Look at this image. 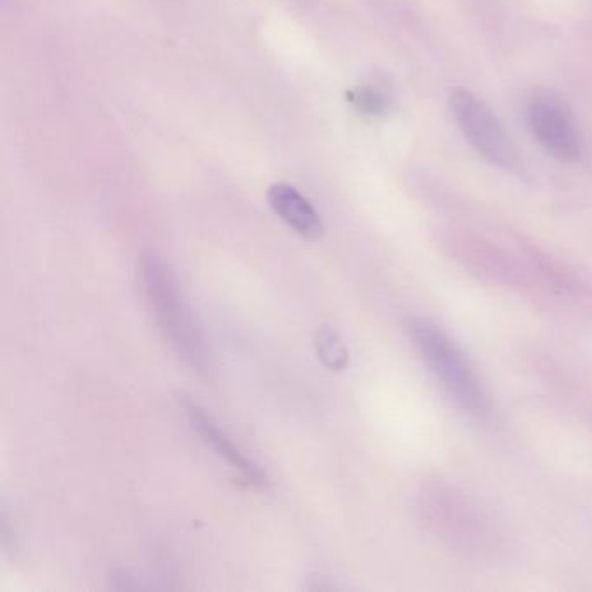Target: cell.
I'll return each mask as SVG.
<instances>
[{
	"instance_id": "cell-1",
	"label": "cell",
	"mask_w": 592,
	"mask_h": 592,
	"mask_svg": "<svg viewBox=\"0 0 592 592\" xmlns=\"http://www.w3.org/2000/svg\"><path fill=\"white\" fill-rule=\"evenodd\" d=\"M139 275L143 282L146 299L152 306L153 316L165 339L176 349L191 369L205 372L209 367V349L205 343L204 332L186 301L183 290L171 268L155 254L141 259Z\"/></svg>"
},
{
	"instance_id": "cell-2",
	"label": "cell",
	"mask_w": 592,
	"mask_h": 592,
	"mask_svg": "<svg viewBox=\"0 0 592 592\" xmlns=\"http://www.w3.org/2000/svg\"><path fill=\"white\" fill-rule=\"evenodd\" d=\"M407 332L422 360L440 379L455 402L473 414L480 415L488 408V398L481 382L474 375L468 358L438 327L424 320H408Z\"/></svg>"
},
{
	"instance_id": "cell-3",
	"label": "cell",
	"mask_w": 592,
	"mask_h": 592,
	"mask_svg": "<svg viewBox=\"0 0 592 592\" xmlns=\"http://www.w3.org/2000/svg\"><path fill=\"white\" fill-rule=\"evenodd\" d=\"M450 108L455 124L468 139L476 153L502 169H511L518 162V152L506 127L494 110L466 89H457L450 96Z\"/></svg>"
},
{
	"instance_id": "cell-4",
	"label": "cell",
	"mask_w": 592,
	"mask_h": 592,
	"mask_svg": "<svg viewBox=\"0 0 592 592\" xmlns=\"http://www.w3.org/2000/svg\"><path fill=\"white\" fill-rule=\"evenodd\" d=\"M528 129L546 153L563 164H573L582 155V138L572 110L553 91H537L527 105Z\"/></svg>"
},
{
	"instance_id": "cell-5",
	"label": "cell",
	"mask_w": 592,
	"mask_h": 592,
	"mask_svg": "<svg viewBox=\"0 0 592 592\" xmlns=\"http://www.w3.org/2000/svg\"><path fill=\"white\" fill-rule=\"evenodd\" d=\"M179 405L183 407L186 419L190 421L191 428L197 431L207 447H211L218 457H221L231 469H235L249 481L250 485L257 488L266 487L268 478L263 469L257 466L256 462L249 459L240 448L231 441L230 436L219 428L211 415L205 412L197 402L190 400L188 396H179Z\"/></svg>"
},
{
	"instance_id": "cell-6",
	"label": "cell",
	"mask_w": 592,
	"mask_h": 592,
	"mask_svg": "<svg viewBox=\"0 0 592 592\" xmlns=\"http://www.w3.org/2000/svg\"><path fill=\"white\" fill-rule=\"evenodd\" d=\"M268 204L271 211L283 223L308 240H316L323 235V221L310 200L294 186L277 183L268 190Z\"/></svg>"
},
{
	"instance_id": "cell-7",
	"label": "cell",
	"mask_w": 592,
	"mask_h": 592,
	"mask_svg": "<svg viewBox=\"0 0 592 592\" xmlns=\"http://www.w3.org/2000/svg\"><path fill=\"white\" fill-rule=\"evenodd\" d=\"M315 351L325 369L330 372H343L348 367L349 353L343 339L332 327H320L313 337Z\"/></svg>"
},
{
	"instance_id": "cell-8",
	"label": "cell",
	"mask_w": 592,
	"mask_h": 592,
	"mask_svg": "<svg viewBox=\"0 0 592 592\" xmlns=\"http://www.w3.org/2000/svg\"><path fill=\"white\" fill-rule=\"evenodd\" d=\"M355 103L360 110L369 115H381L388 110L389 99L372 87H365L355 94Z\"/></svg>"
}]
</instances>
